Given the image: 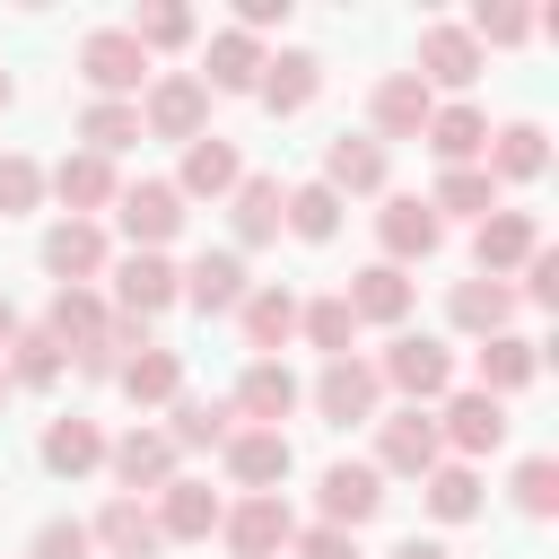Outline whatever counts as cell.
Returning <instances> with one entry per match:
<instances>
[{"mask_svg": "<svg viewBox=\"0 0 559 559\" xmlns=\"http://www.w3.org/2000/svg\"><path fill=\"white\" fill-rule=\"evenodd\" d=\"M227 480L245 489V498H271L280 480H288V463H297V445H288V428H236L227 445Z\"/></svg>", "mask_w": 559, "mask_h": 559, "instance_id": "4", "label": "cell"}, {"mask_svg": "<svg viewBox=\"0 0 559 559\" xmlns=\"http://www.w3.org/2000/svg\"><path fill=\"white\" fill-rule=\"evenodd\" d=\"M428 114H437V96H428L411 70H384V79H376V96H367V122H376L367 140H419V131H428Z\"/></svg>", "mask_w": 559, "mask_h": 559, "instance_id": "10", "label": "cell"}, {"mask_svg": "<svg viewBox=\"0 0 559 559\" xmlns=\"http://www.w3.org/2000/svg\"><path fill=\"white\" fill-rule=\"evenodd\" d=\"M114 306H122L131 323L166 314V306H175V262H166V253H122V271H114Z\"/></svg>", "mask_w": 559, "mask_h": 559, "instance_id": "25", "label": "cell"}, {"mask_svg": "<svg viewBox=\"0 0 559 559\" xmlns=\"http://www.w3.org/2000/svg\"><path fill=\"white\" fill-rule=\"evenodd\" d=\"M35 454H44V472H61V480H87V472L105 463V428L70 411V419H52V428H44V445H35Z\"/></svg>", "mask_w": 559, "mask_h": 559, "instance_id": "30", "label": "cell"}, {"mask_svg": "<svg viewBox=\"0 0 559 559\" xmlns=\"http://www.w3.org/2000/svg\"><path fill=\"white\" fill-rule=\"evenodd\" d=\"M445 323L472 332V341H489V332L515 323V288H507V280H454V288H445Z\"/></svg>", "mask_w": 559, "mask_h": 559, "instance_id": "26", "label": "cell"}, {"mask_svg": "<svg viewBox=\"0 0 559 559\" xmlns=\"http://www.w3.org/2000/svg\"><path fill=\"white\" fill-rule=\"evenodd\" d=\"M288 550H297V559H358V533H341V524H306Z\"/></svg>", "mask_w": 559, "mask_h": 559, "instance_id": "49", "label": "cell"}, {"mask_svg": "<svg viewBox=\"0 0 559 559\" xmlns=\"http://www.w3.org/2000/svg\"><path fill=\"white\" fill-rule=\"evenodd\" d=\"M79 79L96 87V96H114V105H131L140 87H148V52L122 35V26H96V35H79Z\"/></svg>", "mask_w": 559, "mask_h": 559, "instance_id": "3", "label": "cell"}, {"mask_svg": "<svg viewBox=\"0 0 559 559\" xmlns=\"http://www.w3.org/2000/svg\"><path fill=\"white\" fill-rule=\"evenodd\" d=\"M376 384L411 393V411H419V402H445V393H454V349H445L437 332H393L384 358H376Z\"/></svg>", "mask_w": 559, "mask_h": 559, "instance_id": "1", "label": "cell"}, {"mask_svg": "<svg viewBox=\"0 0 559 559\" xmlns=\"http://www.w3.org/2000/svg\"><path fill=\"white\" fill-rule=\"evenodd\" d=\"M236 183H245L236 140H218V131L183 140V175H175V192H183V201H218V192H236Z\"/></svg>", "mask_w": 559, "mask_h": 559, "instance_id": "16", "label": "cell"}, {"mask_svg": "<svg viewBox=\"0 0 559 559\" xmlns=\"http://www.w3.org/2000/svg\"><path fill=\"white\" fill-rule=\"evenodd\" d=\"M280 227H288V236H306V245H332V236H341V192H323V183L280 192Z\"/></svg>", "mask_w": 559, "mask_h": 559, "instance_id": "39", "label": "cell"}, {"mask_svg": "<svg viewBox=\"0 0 559 559\" xmlns=\"http://www.w3.org/2000/svg\"><path fill=\"white\" fill-rule=\"evenodd\" d=\"M376 245H384V262L402 271V262H428V253L445 245V227H437V210H428L419 192H393V201L376 210Z\"/></svg>", "mask_w": 559, "mask_h": 559, "instance_id": "9", "label": "cell"}, {"mask_svg": "<svg viewBox=\"0 0 559 559\" xmlns=\"http://www.w3.org/2000/svg\"><path fill=\"white\" fill-rule=\"evenodd\" d=\"M437 463H445V445H437V419H428V411H393V419H376V472L428 480Z\"/></svg>", "mask_w": 559, "mask_h": 559, "instance_id": "8", "label": "cell"}, {"mask_svg": "<svg viewBox=\"0 0 559 559\" xmlns=\"http://www.w3.org/2000/svg\"><path fill=\"white\" fill-rule=\"evenodd\" d=\"M79 140H87V157H114V148H131V140H140V105H114V96H96V105L79 114Z\"/></svg>", "mask_w": 559, "mask_h": 559, "instance_id": "42", "label": "cell"}, {"mask_svg": "<svg viewBox=\"0 0 559 559\" xmlns=\"http://www.w3.org/2000/svg\"><path fill=\"white\" fill-rule=\"evenodd\" d=\"M411 79H419L428 96H437V87L463 96V87L480 79V44H472L463 26H419V70H411Z\"/></svg>", "mask_w": 559, "mask_h": 559, "instance_id": "13", "label": "cell"}, {"mask_svg": "<svg viewBox=\"0 0 559 559\" xmlns=\"http://www.w3.org/2000/svg\"><path fill=\"white\" fill-rule=\"evenodd\" d=\"M218 533H227L236 559H280V550L297 542V515H288V498L271 489V498H236V507L218 515Z\"/></svg>", "mask_w": 559, "mask_h": 559, "instance_id": "5", "label": "cell"}, {"mask_svg": "<svg viewBox=\"0 0 559 559\" xmlns=\"http://www.w3.org/2000/svg\"><path fill=\"white\" fill-rule=\"evenodd\" d=\"M114 384H122L140 411H157V402H175V393H183V349H157V341H148V349H131V358H122V376H114Z\"/></svg>", "mask_w": 559, "mask_h": 559, "instance_id": "34", "label": "cell"}, {"mask_svg": "<svg viewBox=\"0 0 559 559\" xmlns=\"http://www.w3.org/2000/svg\"><path fill=\"white\" fill-rule=\"evenodd\" d=\"M44 192H61V210H70V218H96V210H105L122 183H114V157H87V148H70V157L44 175Z\"/></svg>", "mask_w": 559, "mask_h": 559, "instance_id": "23", "label": "cell"}, {"mask_svg": "<svg viewBox=\"0 0 559 559\" xmlns=\"http://www.w3.org/2000/svg\"><path fill=\"white\" fill-rule=\"evenodd\" d=\"M105 472L122 480V498L166 489V480H175V445H166L157 428H131V437H114V445H105Z\"/></svg>", "mask_w": 559, "mask_h": 559, "instance_id": "18", "label": "cell"}, {"mask_svg": "<svg viewBox=\"0 0 559 559\" xmlns=\"http://www.w3.org/2000/svg\"><path fill=\"white\" fill-rule=\"evenodd\" d=\"M0 402H9V376H0Z\"/></svg>", "mask_w": 559, "mask_h": 559, "instance_id": "55", "label": "cell"}, {"mask_svg": "<svg viewBox=\"0 0 559 559\" xmlns=\"http://www.w3.org/2000/svg\"><path fill=\"white\" fill-rule=\"evenodd\" d=\"M515 515H533V524L559 515V463H550V454H524V463H515Z\"/></svg>", "mask_w": 559, "mask_h": 559, "instance_id": "45", "label": "cell"}, {"mask_svg": "<svg viewBox=\"0 0 559 559\" xmlns=\"http://www.w3.org/2000/svg\"><path fill=\"white\" fill-rule=\"evenodd\" d=\"M140 131H148V140H201V131H210V87H201V70H157L148 96H140Z\"/></svg>", "mask_w": 559, "mask_h": 559, "instance_id": "2", "label": "cell"}, {"mask_svg": "<svg viewBox=\"0 0 559 559\" xmlns=\"http://www.w3.org/2000/svg\"><path fill=\"white\" fill-rule=\"evenodd\" d=\"M253 79H262V44H253L245 26H218V35H210V70H201V87H218V96H253Z\"/></svg>", "mask_w": 559, "mask_h": 559, "instance_id": "31", "label": "cell"}, {"mask_svg": "<svg viewBox=\"0 0 559 559\" xmlns=\"http://www.w3.org/2000/svg\"><path fill=\"white\" fill-rule=\"evenodd\" d=\"M314 183L323 192H384V140H367V131L323 140V175Z\"/></svg>", "mask_w": 559, "mask_h": 559, "instance_id": "22", "label": "cell"}, {"mask_svg": "<svg viewBox=\"0 0 559 559\" xmlns=\"http://www.w3.org/2000/svg\"><path fill=\"white\" fill-rule=\"evenodd\" d=\"M236 323H245V341H253L262 358H280V349H288V332H297V297H288V288H245Z\"/></svg>", "mask_w": 559, "mask_h": 559, "instance_id": "36", "label": "cell"}, {"mask_svg": "<svg viewBox=\"0 0 559 559\" xmlns=\"http://www.w3.org/2000/svg\"><path fill=\"white\" fill-rule=\"evenodd\" d=\"M524 297H533V306H559V253H550V245L524 253Z\"/></svg>", "mask_w": 559, "mask_h": 559, "instance_id": "50", "label": "cell"}, {"mask_svg": "<svg viewBox=\"0 0 559 559\" xmlns=\"http://www.w3.org/2000/svg\"><path fill=\"white\" fill-rule=\"evenodd\" d=\"M280 236V175H245L236 183V245H271Z\"/></svg>", "mask_w": 559, "mask_h": 559, "instance_id": "41", "label": "cell"}, {"mask_svg": "<svg viewBox=\"0 0 559 559\" xmlns=\"http://www.w3.org/2000/svg\"><path fill=\"white\" fill-rule=\"evenodd\" d=\"M114 218H122L131 253H166L175 227H183V192L175 183H131V192H114Z\"/></svg>", "mask_w": 559, "mask_h": 559, "instance_id": "6", "label": "cell"}, {"mask_svg": "<svg viewBox=\"0 0 559 559\" xmlns=\"http://www.w3.org/2000/svg\"><path fill=\"white\" fill-rule=\"evenodd\" d=\"M437 445H454V463L498 454V445H507V402H489V393H445V411H437Z\"/></svg>", "mask_w": 559, "mask_h": 559, "instance_id": "7", "label": "cell"}, {"mask_svg": "<svg viewBox=\"0 0 559 559\" xmlns=\"http://www.w3.org/2000/svg\"><path fill=\"white\" fill-rule=\"evenodd\" d=\"M428 210H437V227H445V218H489V210H498V183H489L480 166H445L437 192H428Z\"/></svg>", "mask_w": 559, "mask_h": 559, "instance_id": "38", "label": "cell"}, {"mask_svg": "<svg viewBox=\"0 0 559 559\" xmlns=\"http://www.w3.org/2000/svg\"><path fill=\"white\" fill-rule=\"evenodd\" d=\"M376 367L367 358H323V376H314V411L332 419V428H349V419H376Z\"/></svg>", "mask_w": 559, "mask_h": 559, "instance_id": "15", "label": "cell"}, {"mask_svg": "<svg viewBox=\"0 0 559 559\" xmlns=\"http://www.w3.org/2000/svg\"><path fill=\"white\" fill-rule=\"evenodd\" d=\"M419 140L437 148V166H472V157L489 148V114H480V105H437Z\"/></svg>", "mask_w": 559, "mask_h": 559, "instance_id": "32", "label": "cell"}, {"mask_svg": "<svg viewBox=\"0 0 559 559\" xmlns=\"http://www.w3.org/2000/svg\"><path fill=\"white\" fill-rule=\"evenodd\" d=\"M253 96H262L271 114H306V105L323 96V61H314V52H262Z\"/></svg>", "mask_w": 559, "mask_h": 559, "instance_id": "20", "label": "cell"}, {"mask_svg": "<svg viewBox=\"0 0 559 559\" xmlns=\"http://www.w3.org/2000/svg\"><path fill=\"white\" fill-rule=\"evenodd\" d=\"M148 515H157V533H166V542H210L227 507H218V489H201V480H166Z\"/></svg>", "mask_w": 559, "mask_h": 559, "instance_id": "28", "label": "cell"}, {"mask_svg": "<svg viewBox=\"0 0 559 559\" xmlns=\"http://www.w3.org/2000/svg\"><path fill=\"white\" fill-rule=\"evenodd\" d=\"M61 367H70V358H61V341H52L44 323H17L9 367H0V376H9V393H44V384H61Z\"/></svg>", "mask_w": 559, "mask_h": 559, "instance_id": "33", "label": "cell"}, {"mask_svg": "<svg viewBox=\"0 0 559 559\" xmlns=\"http://www.w3.org/2000/svg\"><path fill=\"white\" fill-rule=\"evenodd\" d=\"M236 26L262 35V26H288V0H236Z\"/></svg>", "mask_w": 559, "mask_h": 559, "instance_id": "51", "label": "cell"}, {"mask_svg": "<svg viewBox=\"0 0 559 559\" xmlns=\"http://www.w3.org/2000/svg\"><path fill=\"white\" fill-rule=\"evenodd\" d=\"M480 157H489V166H480L489 183H533V175L550 166V131H542V122H498Z\"/></svg>", "mask_w": 559, "mask_h": 559, "instance_id": "21", "label": "cell"}, {"mask_svg": "<svg viewBox=\"0 0 559 559\" xmlns=\"http://www.w3.org/2000/svg\"><path fill=\"white\" fill-rule=\"evenodd\" d=\"M105 323H114V314H105V297H96V288H52V306H44V332L61 341V358H70V349H87Z\"/></svg>", "mask_w": 559, "mask_h": 559, "instance_id": "35", "label": "cell"}, {"mask_svg": "<svg viewBox=\"0 0 559 559\" xmlns=\"http://www.w3.org/2000/svg\"><path fill=\"white\" fill-rule=\"evenodd\" d=\"M44 271H52L61 288H87V280L105 271V227H96V218H61V227L44 236Z\"/></svg>", "mask_w": 559, "mask_h": 559, "instance_id": "24", "label": "cell"}, {"mask_svg": "<svg viewBox=\"0 0 559 559\" xmlns=\"http://www.w3.org/2000/svg\"><path fill=\"white\" fill-rule=\"evenodd\" d=\"M533 376H542V341H524V332H489V341H480V384H472V393L507 402V393H524Z\"/></svg>", "mask_w": 559, "mask_h": 559, "instance_id": "27", "label": "cell"}, {"mask_svg": "<svg viewBox=\"0 0 559 559\" xmlns=\"http://www.w3.org/2000/svg\"><path fill=\"white\" fill-rule=\"evenodd\" d=\"M341 306H349L358 323H402V314H411V280H402L393 262H367V271H349Z\"/></svg>", "mask_w": 559, "mask_h": 559, "instance_id": "29", "label": "cell"}, {"mask_svg": "<svg viewBox=\"0 0 559 559\" xmlns=\"http://www.w3.org/2000/svg\"><path fill=\"white\" fill-rule=\"evenodd\" d=\"M166 411H175V419L157 428L166 445H227V437H236V411H227V402H201V393H175Z\"/></svg>", "mask_w": 559, "mask_h": 559, "instance_id": "37", "label": "cell"}, {"mask_svg": "<svg viewBox=\"0 0 559 559\" xmlns=\"http://www.w3.org/2000/svg\"><path fill=\"white\" fill-rule=\"evenodd\" d=\"M314 498H323V524L358 533V524H376V515H384V472H376V463H332Z\"/></svg>", "mask_w": 559, "mask_h": 559, "instance_id": "12", "label": "cell"}, {"mask_svg": "<svg viewBox=\"0 0 559 559\" xmlns=\"http://www.w3.org/2000/svg\"><path fill=\"white\" fill-rule=\"evenodd\" d=\"M122 35H131L140 52H175V44H192V9H183V0H157V9H140Z\"/></svg>", "mask_w": 559, "mask_h": 559, "instance_id": "44", "label": "cell"}, {"mask_svg": "<svg viewBox=\"0 0 559 559\" xmlns=\"http://www.w3.org/2000/svg\"><path fill=\"white\" fill-rule=\"evenodd\" d=\"M393 559H454V550H445V542H419V533H411V542H402Z\"/></svg>", "mask_w": 559, "mask_h": 559, "instance_id": "52", "label": "cell"}, {"mask_svg": "<svg viewBox=\"0 0 559 559\" xmlns=\"http://www.w3.org/2000/svg\"><path fill=\"white\" fill-rule=\"evenodd\" d=\"M9 341H17V306L0 297V358H9Z\"/></svg>", "mask_w": 559, "mask_h": 559, "instance_id": "53", "label": "cell"}, {"mask_svg": "<svg viewBox=\"0 0 559 559\" xmlns=\"http://www.w3.org/2000/svg\"><path fill=\"white\" fill-rule=\"evenodd\" d=\"M9 96H17V87H9V70H0V114H9Z\"/></svg>", "mask_w": 559, "mask_h": 559, "instance_id": "54", "label": "cell"}, {"mask_svg": "<svg viewBox=\"0 0 559 559\" xmlns=\"http://www.w3.org/2000/svg\"><path fill=\"white\" fill-rule=\"evenodd\" d=\"M87 542L114 550V559H157V550H166V533H157V515H148L140 498H105L96 524H87Z\"/></svg>", "mask_w": 559, "mask_h": 559, "instance_id": "19", "label": "cell"}, {"mask_svg": "<svg viewBox=\"0 0 559 559\" xmlns=\"http://www.w3.org/2000/svg\"><path fill=\"white\" fill-rule=\"evenodd\" d=\"M419 498H428L437 524H472V515H480V472H472V463H437V472L419 480Z\"/></svg>", "mask_w": 559, "mask_h": 559, "instance_id": "40", "label": "cell"}, {"mask_svg": "<svg viewBox=\"0 0 559 559\" xmlns=\"http://www.w3.org/2000/svg\"><path fill=\"white\" fill-rule=\"evenodd\" d=\"M35 201H44V166L9 148V157H0V218H26Z\"/></svg>", "mask_w": 559, "mask_h": 559, "instance_id": "47", "label": "cell"}, {"mask_svg": "<svg viewBox=\"0 0 559 559\" xmlns=\"http://www.w3.org/2000/svg\"><path fill=\"white\" fill-rule=\"evenodd\" d=\"M297 332H306L323 358H349V341H358V314H349V306H341V288H332V297L297 306Z\"/></svg>", "mask_w": 559, "mask_h": 559, "instance_id": "43", "label": "cell"}, {"mask_svg": "<svg viewBox=\"0 0 559 559\" xmlns=\"http://www.w3.org/2000/svg\"><path fill=\"white\" fill-rule=\"evenodd\" d=\"M542 245V227H533V210H489L480 218V236H472V262H480V280H507V271H524V253Z\"/></svg>", "mask_w": 559, "mask_h": 559, "instance_id": "17", "label": "cell"}, {"mask_svg": "<svg viewBox=\"0 0 559 559\" xmlns=\"http://www.w3.org/2000/svg\"><path fill=\"white\" fill-rule=\"evenodd\" d=\"M463 35H472L480 52H489V44H524V35H533V9H515V0H480Z\"/></svg>", "mask_w": 559, "mask_h": 559, "instance_id": "46", "label": "cell"}, {"mask_svg": "<svg viewBox=\"0 0 559 559\" xmlns=\"http://www.w3.org/2000/svg\"><path fill=\"white\" fill-rule=\"evenodd\" d=\"M96 542H87V524L79 515H52V524H35V542H26V559H87Z\"/></svg>", "mask_w": 559, "mask_h": 559, "instance_id": "48", "label": "cell"}, {"mask_svg": "<svg viewBox=\"0 0 559 559\" xmlns=\"http://www.w3.org/2000/svg\"><path fill=\"white\" fill-rule=\"evenodd\" d=\"M297 402H306V384L288 376V358H253V367L236 376V402H227V411H236V419H253V428H280Z\"/></svg>", "mask_w": 559, "mask_h": 559, "instance_id": "11", "label": "cell"}, {"mask_svg": "<svg viewBox=\"0 0 559 559\" xmlns=\"http://www.w3.org/2000/svg\"><path fill=\"white\" fill-rule=\"evenodd\" d=\"M245 253H201L192 271H175V297L192 306V314H236L245 306Z\"/></svg>", "mask_w": 559, "mask_h": 559, "instance_id": "14", "label": "cell"}]
</instances>
